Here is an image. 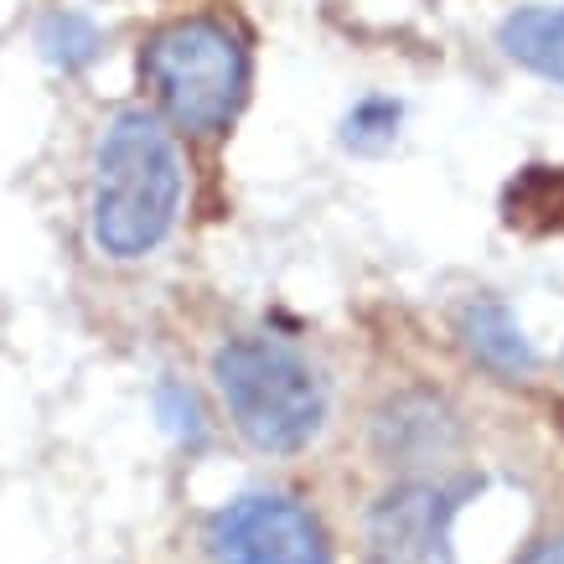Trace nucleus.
<instances>
[{
	"instance_id": "f03ea898",
	"label": "nucleus",
	"mask_w": 564,
	"mask_h": 564,
	"mask_svg": "<svg viewBox=\"0 0 564 564\" xmlns=\"http://www.w3.org/2000/svg\"><path fill=\"white\" fill-rule=\"evenodd\" d=\"M213 378L239 435L254 451L291 456L316 441L326 420V389L291 343L280 337H234L218 347Z\"/></svg>"
},
{
	"instance_id": "f257e3e1",
	"label": "nucleus",
	"mask_w": 564,
	"mask_h": 564,
	"mask_svg": "<svg viewBox=\"0 0 564 564\" xmlns=\"http://www.w3.org/2000/svg\"><path fill=\"white\" fill-rule=\"evenodd\" d=\"M182 207V155L172 130L145 115L124 109L99 140L94 172V239L104 254L140 259L172 234Z\"/></svg>"
},
{
	"instance_id": "6e6552de",
	"label": "nucleus",
	"mask_w": 564,
	"mask_h": 564,
	"mask_svg": "<svg viewBox=\"0 0 564 564\" xmlns=\"http://www.w3.org/2000/svg\"><path fill=\"white\" fill-rule=\"evenodd\" d=\"M518 564H564V539H544V544H533Z\"/></svg>"
},
{
	"instance_id": "20e7f679",
	"label": "nucleus",
	"mask_w": 564,
	"mask_h": 564,
	"mask_svg": "<svg viewBox=\"0 0 564 564\" xmlns=\"http://www.w3.org/2000/svg\"><path fill=\"white\" fill-rule=\"evenodd\" d=\"M207 544L218 554V564H326V533L322 523L274 492H249L239 502H228Z\"/></svg>"
},
{
	"instance_id": "0eeeda50",
	"label": "nucleus",
	"mask_w": 564,
	"mask_h": 564,
	"mask_svg": "<svg viewBox=\"0 0 564 564\" xmlns=\"http://www.w3.org/2000/svg\"><path fill=\"white\" fill-rule=\"evenodd\" d=\"M466 343L477 352L481 362H492L502 373H518V368H529L533 352L523 343V332H518L513 311L497 306V301H481V306L466 311Z\"/></svg>"
},
{
	"instance_id": "423d86ee",
	"label": "nucleus",
	"mask_w": 564,
	"mask_h": 564,
	"mask_svg": "<svg viewBox=\"0 0 564 564\" xmlns=\"http://www.w3.org/2000/svg\"><path fill=\"white\" fill-rule=\"evenodd\" d=\"M497 42L529 73H539L549 84H564V6H523L502 21Z\"/></svg>"
},
{
	"instance_id": "7ed1b4c3",
	"label": "nucleus",
	"mask_w": 564,
	"mask_h": 564,
	"mask_svg": "<svg viewBox=\"0 0 564 564\" xmlns=\"http://www.w3.org/2000/svg\"><path fill=\"white\" fill-rule=\"evenodd\" d=\"M140 68L161 109L187 135H218L239 115L243 84H249V57H243L239 36L203 17L155 32Z\"/></svg>"
},
{
	"instance_id": "39448f33",
	"label": "nucleus",
	"mask_w": 564,
	"mask_h": 564,
	"mask_svg": "<svg viewBox=\"0 0 564 564\" xmlns=\"http://www.w3.org/2000/svg\"><path fill=\"white\" fill-rule=\"evenodd\" d=\"M462 508V487L410 481L393 487L368 513V564H456L451 518Z\"/></svg>"
}]
</instances>
